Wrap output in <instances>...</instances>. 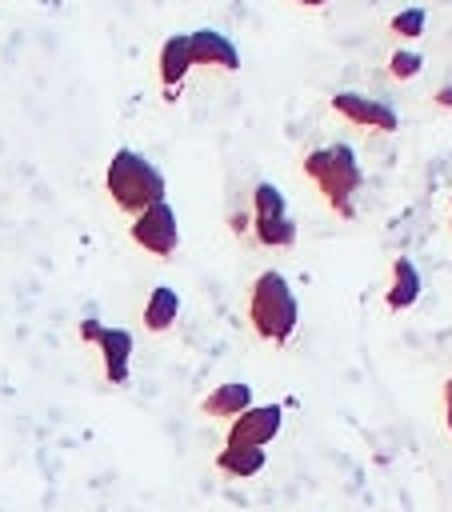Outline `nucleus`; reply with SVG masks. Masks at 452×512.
Wrapping results in <instances>:
<instances>
[{
	"label": "nucleus",
	"mask_w": 452,
	"mask_h": 512,
	"mask_svg": "<svg viewBox=\"0 0 452 512\" xmlns=\"http://www.w3.org/2000/svg\"><path fill=\"white\" fill-rule=\"evenodd\" d=\"M304 176L320 188V196L328 200V208L336 216H352V196L360 188V160L348 144L312 148L304 156Z\"/></svg>",
	"instance_id": "nucleus-3"
},
{
	"label": "nucleus",
	"mask_w": 452,
	"mask_h": 512,
	"mask_svg": "<svg viewBox=\"0 0 452 512\" xmlns=\"http://www.w3.org/2000/svg\"><path fill=\"white\" fill-rule=\"evenodd\" d=\"M216 468L228 480H252L264 472V448H248V444H224L216 452Z\"/></svg>",
	"instance_id": "nucleus-12"
},
{
	"label": "nucleus",
	"mask_w": 452,
	"mask_h": 512,
	"mask_svg": "<svg viewBox=\"0 0 452 512\" xmlns=\"http://www.w3.org/2000/svg\"><path fill=\"white\" fill-rule=\"evenodd\" d=\"M300 8H320V4H328V0H296Z\"/></svg>",
	"instance_id": "nucleus-22"
},
{
	"label": "nucleus",
	"mask_w": 452,
	"mask_h": 512,
	"mask_svg": "<svg viewBox=\"0 0 452 512\" xmlns=\"http://www.w3.org/2000/svg\"><path fill=\"white\" fill-rule=\"evenodd\" d=\"M188 44H192V64H200V68H220V72H236L240 68V48L216 28L188 32Z\"/></svg>",
	"instance_id": "nucleus-7"
},
{
	"label": "nucleus",
	"mask_w": 452,
	"mask_h": 512,
	"mask_svg": "<svg viewBox=\"0 0 452 512\" xmlns=\"http://www.w3.org/2000/svg\"><path fill=\"white\" fill-rule=\"evenodd\" d=\"M332 112L344 116L356 128H368V132H396L400 128V116H396L392 104H384L376 96H360V92H336Z\"/></svg>",
	"instance_id": "nucleus-5"
},
{
	"label": "nucleus",
	"mask_w": 452,
	"mask_h": 512,
	"mask_svg": "<svg viewBox=\"0 0 452 512\" xmlns=\"http://www.w3.org/2000/svg\"><path fill=\"white\" fill-rule=\"evenodd\" d=\"M444 404H452V376L444 380Z\"/></svg>",
	"instance_id": "nucleus-20"
},
{
	"label": "nucleus",
	"mask_w": 452,
	"mask_h": 512,
	"mask_svg": "<svg viewBox=\"0 0 452 512\" xmlns=\"http://www.w3.org/2000/svg\"><path fill=\"white\" fill-rule=\"evenodd\" d=\"M192 44H188V32H176L160 44V56H156V72H160V84H164V100H176L184 76L192 72Z\"/></svg>",
	"instance_id": "nucleus-8"
},
{
	"label": "nucleus",
	"mask_w": 452,
	"mask_h": 512,
	"mask_svg": "<svg viewBox=\"0 0 452 512\" xmlns=\"http://www.w3.org/2000/svg\"><path fill=\"white\" fill-rule=\"evenodd\" d=\"M104 192L124 216H140L144 208L164 200L168 184H164V172L148 156H140L136 148H116L104 168Z\"/></svg>",
	"instance_id": "nucleus-1"
},
{
	"label": "nucleus",
	"mask_w": 452,
	"mask_h": 512,
	"mask_svg": "<svg viewBox=\"0 0 452 512\" xmlns=\"http://www.w3.org/2000/svg\"><path fill=\"white\" fill-rule=\"evenodd\" d=\"M132 244L156 260H168L176 248H180V224H176V208L168 200L144 208L140 216H132V228H128Z\"/></svg>",
	"instance_id": "nucleus-4"
},
{
	"label": "nucleus",
	"mask_w": 452,
	"mask_h": 512,
	"mask_svg": "<svg viewBox=\"0 0 452 512\" xmlns=\"http://www.w3.org/2000/svg\"><path fill=\"white\" fill-rule=\"evenodd\" d=\"M252 232H256V240L264 248H288L296 240V224L288 216H280V220H252Z\"/></svg>",
	"instance_id": "nucleus-15"
},
{
	"label": "nucleus",
	"mask_w": 452,
	"mask_h": 512,
	"mask_svg": "<svg viewBox=\"0 0 452 512\" xmlns=\"http://www.w3.org/2000/svg\"><path fill=\"white\" fill-rule=\"evenodd\" d=\"M420 68H424V56L416 48H392V56H388V76L392 80H412Z\"/></svg>",
	"instance_id": "nucleus-17"
},
{
	"label": "nucleus",
	"mask_w": 452,
	"mask_h": 512,
	"mask_svg": "<svg viewBox=\"0 0 452 512\" xmlns=\"http://www.w3.org/2000/svg\"><path fill=\"white\" fill-rule=\"evenodd\" d=\"M420 288H424V280H420L416 264H412L408 256H396V260H392L388 288H384V304H388L392 312H404V308H412V304L420 300Z\"/></svg>",
	"instance_id": "nucleus-10"
},
{
	"label": "nucleus",
	"mask_w": 452,
	"mask_h": 512,
	"mask_svg": "<svg viewBox=\"0 0 452 512\" xmlns=\"http://www.w3.org/2000/svg\"><path fill=\"white\" fill-rule=\"evenodd\" d=\"M104 364V380L108 384H124L128 380V364H132V332L128 328H100V336L92 340Z\"/></svg>",
	"instance_id": "nucleus-9"
},
{
	"label": "nucleus",
	"mask_w": 452,
	"mask_h": 512,
	"mask_svg": "<svg viewBox=\"0 0 452 512\" xmlns=\"http://www.w3.org/2000/svg\"><path fill=\"white\" fill-rule=\"evenodd\" d=\"M176 316H180V296H176V288L156 284V288L148 292V300H144V312H140L144 328H148V332H168V328L176 324Z\"/></svg>",
	"instance_id": "nucleus-13"
},
{
	"label": "nucleus",
	"mask_w": 452,
	"mask_h": 512,
	"mask_svg": "<svg viewBox=\"0 0 452 512\" xmlns=\"http://www.w3.org/2000/svg\"><path fill=\"white\" fill-rule=\"evenodd\" d=\"M432 100H436V104H440V108H452V84H440V88H436V96H432Z\"/></svg>",
	"instance_id": "nucleus-19"
},
{
	"label": "nucleus",
	"mask_w": 452,
	"mask_h": 512,
	"mask_svg": "<svg viewBox=\"0 0 452 512\" xmlns=\"http://www.w3.org/2000/svg\"><path fill=\"white\" fill-rule=\"evenodd\" d=\"M100 328H104V324H100V320H92V316H88V320H80V340H84V344H92V340L100 336Z\"/></svg>",
	"instance_id": "nucleus-18"
},
{
	"label": "nucleus",
	"mask_w": 452,
	"mask_h": 512,
	"mask_svg": "<svg viewBox=\"0 0 452 512\" xmlns=\"http://www.w3.org/2000/svg\"><path fill=\"white\" fill-rule=\"evenodd\" d=\"M284 420L280 404H248L236 420H228V440L224 444H248V448H264L276 440Z\"/></svg>",
	"instance_id": "nucleus-6"
},
{
	"label": "nucleus",
	"mask_w": 452,
	"mask_h": 512,
	"mask_svg": "<svg viewBox=\"0 0 452 512\" xmlns=\"http://www.w3.org/2000/svg\"><path fill=\"white\" fill-rule=\"evenodd\" d=\"M288 216V204H284V192L272 184V180H260L252 188V220H280Z\"/></svg>",
	"instance_id": "nucleus-14"
},
{
	"label": "nucleus",
	"mask_w": 452,
	"mask_h": 512,
	"mask_svg": "<svg viewBox=\"0 0 452 512\" xmlns=\"http://www.w3.org/2000/svg\"><path fill=\"white\" fill-rule=\"evenodd\" d=\"M248 404H256V400H252V388H248L244 380H228V384H216V388L200 400V412L212 416V420H236Z\"/></svg>",
	"instance_id": "nucleus-11"
},
{
	"label": "nucleus",
	"mask_w": 452,
	"mask_h": 512,
	"mask_svg": "<svg viewBox=\"0 0 452 512\" xmlns=\"http://www.w3.org/2000/svg\"><path fill=\"white\" fill-rule=\"evenodd\" d=\"M248 320L252 332L268 344H288L300 324V300L284 272L264 268L248 288Z\"/></svg>",
	"instance_id": "nucleus-2"
},
{
	"label": "nucleus",
	"mask_w": 452,
	"mask_h": 512,
	"mask_svg": "<svg viewBox=\"0 0 452 512\" xmlns=\"http://www.w3.org/2000/svg\"><path fill=\"white\" fill-rule=\"evenodd\" d=\"M424 24H428V12L424 8H400L392 20H388V32L400 36V40H420L424 36Z\"/></svg>",
	"instance_id": "nucleus-16"
},
{
	"label": "nucleus",
	"mask_w": 452,
	"mask_h": 512,
	"mask_svg": "<svg viewBox=\"0 0 452 512\" xmlns=\"http://www.w3.org/2000/svg\"><path fill=\"white\" fill-rule=\"evenodd\" d=\"M444 424H448V436H452V404H444Z\"/></svg>",
	"instance_id": "nucleus-21"
}]
</instances>
